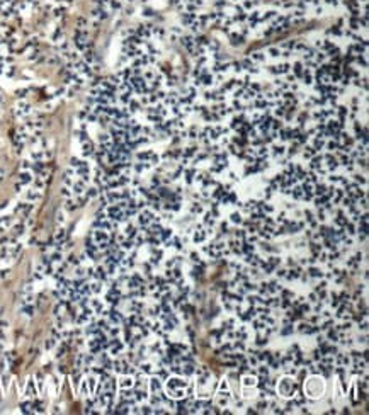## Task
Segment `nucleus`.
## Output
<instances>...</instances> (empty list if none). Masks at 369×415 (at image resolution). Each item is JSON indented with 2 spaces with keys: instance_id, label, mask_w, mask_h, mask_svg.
<instances>
[{
  "instance_id": "obj_1",
  "label": "nucleus",
  "mask_w": 369,
  "mask_h": 415,
  "mask_svg": "<svg viewBox=\"0 0 369 415\" xmlns=\"http://www.w3.org/2000/svg\"><path fill=\"white\" fill-rule=\"evenodd\" d=\"M150 384H151V390H153V391H160V390H162V383H160L158 378H157V380L153 378V380L150 381Z\"/></svg>"
},
{
  "instance_id": "obj_2",
  "label": "nucleus",
  "mask_w": 369,
  "mask_h": 415,
  "mask_svg": "<svg viewBox=\"0 0 369 415\" xmlns=\"http://www.w3.org/2000/svg\"><path fill=\"white\" fill-rule=\"evenodd\" d=\"M299 276H301V269H299V267H296V269L289 271V274H288V279H296V277H299Z\"/></svg>"
},
{
  "instance_id": "obj_3",
  "label": "nucleus",
  "mask_w": 369,
  "mask_h": 415,
  "mask_svg": "<svg viewBox=\"0 0 369 415\" xmlns=\"http://www.w3.org/2000/svg\"><path fill=\"white\" fill-rule=\"evenodd\" d=\"M335 223H337V226H340V228H344V226H345V223H347V218H345L344 214L340 213V214H338V216H337V220H335Z\"/></svg>"
},
{
  "instance_id": "obj_4",
  "label": "nucleus",
  "mask_w": 369,
  "mask_h": 415,
  "mask_svg": "<svg viewBox=\"0 0 369 415\" xmlns=\"http://www.w3.org/2000/svg\"><path fill=\"white\" fill-rule=\"evenodd\" d=\"M308 276H311V277H321L323 274H321L320 269H317V267H311V269L308 271Z\"/></svg>"
},
{
  "instance_id": "obj_5",
  "label": "nucleus",
  "mask_w": 369,
  "mask_h": 415,
  "mask_svg": "<svg viewBox=\"0 0 369 415\" xmlns=\"http://www.w3.org/2000/svg\"><path fill=\"white\" fill-rule=\"evenodd\" d=\"M293 330H294L293 325H291V323H286V328H282V332H281V333H282V335H289Z\"/></svg>"
},
{
  "instance_id": "obj_6",
  "label": "nucleus",
  "mask_w": 369,
  "mask_h": 415,
  "mask_svg": "<svg viewBox=\"0 0 369 415\" xmlns=\"http://www.w3.org/2000/svg\"><path fill=\"white\" fill-rule=\"evenodd\" d=\"M204 238H206V233H204V231H196V235H194L196 242H202Z\"/></svg>"
},
{
  "instance_id": "obj_7",
  "label": "nucleus",
  "mask_w": 369,
  "mask_h": 415,
  "mask_svg": "<svg viewBox=\"0 0 369 415\" xmlns=\"http://www.w3.org/2000/svg\"><path fill=\"white\" fill-rule=\"evenodd\" d=\"M328 339H330V340H333V342H337V340H338V333H337V330H330V332H328Z\"/></svg>"
},
{
  "instance_id": "obj_8",
  "label": "nucleus",
  "mask_w": 369,
  "mask_h": 415,
  "mask_svg": "<svg viewBox=\"0 0 369 415\" xmlns=\"http://www.w3.org/2000/svg\"><path fill=\"white\" fill-rule=\"evenodd\" d=\"M231 221H233V223H242V214H240V213H233V214H231Z\"/></svg>"
},
{
  "instance_id": "obj_9",
  "label": "nucleus",
  "mask_w": 369,
  "mask_h": 415,
  "mask_svg": "<svg viewBox=\"0 0 369 415\" xmlns=\"http://www.w3.org/2000/svg\"><path fill=\"white\" fill-rule=\"evenodd\" d=\"M242 250H243L245 253H248V255H250V253L254 252V245H248V243H247V245H243V249H242Z\"/></svg>"
},
{
  "instance_id": "obj_10",
  "label": "nucleus",
  "mask_w": 369,
  "mask_h": 415,
  "mask_svg": "<svg viewBox=\"0 0 369 415\" xmlns=\"http://www.w3.org/2000/svg\"><path fill=\"white\" fill-rule=\"evenodd\" d=\"M259 373H260L262 376H267L269 374V369H267V366H260V368H259Z\"/></svg>"
},
{
  "instance_id": "obj_11",
  "label": "nucleus",
  "mask_w": 369,
  "mask_h": 415,
  "mask_svg": "<svg viewBox=\"0 0 369 415\" xmlns=\"http://www.w3.org/2000/svg\"><path fill=\"white\" fill-rule=\"evenodd\" d=\"M192 213H202V206L201 204H194L192 206Z\"/></svg>"
},
{
  "instance_id": "obj_12",
  "label": "nucleus",
  "mask_w": 369,
  "mask_h": 415,
  "mask_svg": "<svg viewBox=\"0 0 369 415\" xmlns=\"http://www.w3.org/2000/svg\"><path fill=\"white\" fill-rule=\"evenodd\" d=\"M267 342V337H264V335H259V339H257V344L259 345H264Z\"/></svg>"
},
{
  "instance_id": "obj_13",
  "label": "nucleus",
  "mask_w": 369,
  "mask_h": 415,
  "mask_svg": "<svg viewBox=\"0 0 369 415\" xmlns=\"http://www.w3.org/2000/svg\"><path fill=\"white\" fill-rule=\"evenodd\" d=\"M182 373H186V374H192V373H194V368H192L190 364H187V366H186V369H184Z\"/></svg>"
},
{
  "instance_id": "obj_14",
  "label": "nucleus",
  "mask_w": 369,
  "mask_h": 415,
  "mask_svg": "<svg viewBox=\"0 0 369 415\" xmlns=\"http://www.w3.org/2000/svg\"><path fill=\"white\" fill-rule=\"evenodd\" d=\"M269 264H272L274 267H276V265H277V264H281V260H279L277 257H270V259H269Z\"/></svg>"
},
{
  "instance_id": "obj_15",
  "label": "nucleus",
  "mask_w": 369,
  "mask_h": 415,
  "mask_svg": "<svg viewBox=\"0 0 369 415\" xmlns=\"http://www.w3.org/2000/svg\"><path fill=\"white\" fill-rule=\"evenodd\" d=\"M206 223H208V225H214V220H213V214H206Z\"/></svg>"
},
{
  "instance_id": "obj_16",
  "label": "nucleus",
  "mask_w": 369,
  "mask_h": 415,
  "mask_svg": "<svg viewBox=\"0 0 369 415\" xmlns=\"http://www.w3.org/2000/svg\"><path fill=\"white\" fill-rule=\"evenodd\" d=\"M243 384H245V386H250V384H255V381L250 380V378H245V380H243Z\"/></svg>"
},
{
  "instance_id": "obj_17",
  "label": "nucleus",
  "mask_w": 369,
  "mask_h": 415,
  "mask_svg": "<svg viewBox=\"0 0 369 415\" xmlns=\"http://www.w3.org/2000/svg\"><path fill=\"white\" fill-rule=\"evenodd\" d=\"M172 373H175V374H180L182 371H180V368H179V366H172Z\"/></svg>"
},
{
  "instance_id": "obj_18",
  "label": "nucleus",
  "mask_w": 369,
  "mask_h": 415,
  "mask_svg": "<svg viewBox=\"0 0 369 415\" xmlns=\"http://www.w3.org/2000/svg\"><path fill=\"white\" fill-rule=\"evenodd\" d=\"M309 301H311V303L317 301V293H311V294H309Z\"/></svg>"
},
{
  "instance_id": "obj_19",
  "label": "nucleus",
  "mask_w": 369,
  "mask_h": 415,
  "mask_svg": "<svg viewBox=\"0 0 369 415\" xmlns=\"http://www.w3.org/2000/svg\"><path fill=\"white\" fill-rule=\"evenodd\" d=\"M259 408H260V410L267 408V402H260V403H259Z\"/></svg>"
},
{
  "instance_id": "obj_20",
  "label": "nucleus",
  "mask_w": 369,
  "mask_h": 415,
  "mask_svg": "<svg viewBox=\"0 0 369 415\" xmlns=\"http://www.w3.org/2000/svg\"><path fill=\"white\" fill-rule=\"evenodd\" d=\"M337 257H338V252H333V253H330V259H332V260H337Z\"/></svg>"
},
{
  "instance_id": "obj_21",
  "label": "nucleus",
  "mask_w": 369,
  "mask_h": 415,
  "mask_svg": "<svg viewBox=\"0 0 369 415\" xmlns=\"http://www.w3.org/2000/svg\"><path fill=\"white\" fill-rule=\"evenodd\" d=\"M294 407H296V403H294V402H289V403H288V410H293Z\"/></svg>"
},
{
  "instance_id": "obj_22",
  "label": "nucleus",
  "mask_w": 369,
  "mask_h": 415,
  "mask_svg": "<svg viewBox=\"0 0 369 415\" xmlns=\"http://www.w3.org/2000/svg\"><path fill=\"white\" fill-rule=\"evenodd\" d=\"M277 276H281V277H284V276H286V271H284V269H281V271H277Z\"/></svg>"
},
{
  "instance_id": "obj_23",
  "label": "nucleus",
  "mask_w": 369,
  "mask_h": 415,
  "mask_svg": "<svg viewBox=\"0 0 369 415\" xmlns=\"http://www.w3.org/2000/svg\"><path fill=\"white\" fill-rule=\"evenodd\" d=\"M235 235H237V238H243V231H237Z\"/></svg>"
}]
</instances>
